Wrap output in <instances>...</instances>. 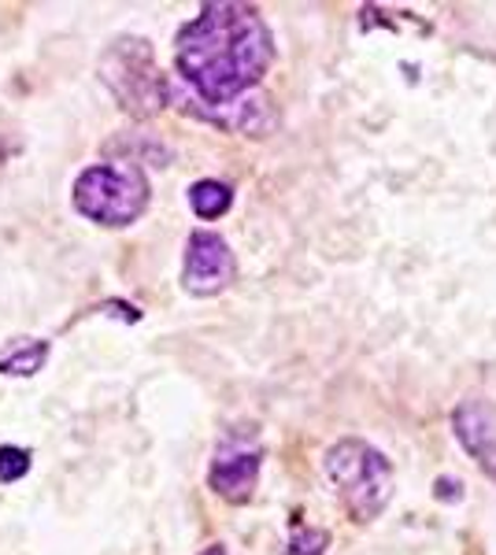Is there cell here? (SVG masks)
<instances>
[{
  "label": "cell",
  "instance_id": "52a82bcc",
  "mask_svg": "<svg viewBox=\"0 0 496 555\" xmlns=\"http://www.w3.org/2000/svg\"><path fill=\"white\" fill-rule=\"evenodd\" d=\"M453 434L463 452L478 463V470L496 481V408L489 400L467 397L453 411Z\"/></svg>",
  "mask_w": 496,
  "mask_h": 555
},
{
  "label": "cell",
  "instance_id": "4fadbf2b",
  "mask_svg": "<svg viewBox=\"0 0 496 555\" xmlns=\"http://www.w3.org/2000/svg\"><path fill=\"white\" fill-rule=\"evenodd\" d=\"M196 555H227V544H207V548Z\"/></svg>",
  "mask_w": 496,
  "mask_h": 555
},
{
  "label": "cell",
  "instance_id": "8fae6325",
  "mask_svg": "<svg viewBox=\"0 0 496 555\" xmlns=\"http://www.w3.org/2000/svg\"><path fill=\"white\" fill-rule=\"evenodd\" d=\"M26 470H30V452L15 449V444H4V449H0V481H20Z\"/></svg>",
  "mask_w": 496,
  "mask_h": 555
},
{
  "label": "cell",
  "instance_id": "ba28073f",
  "mask_svg": "<svg viewBox=\"0 0 496 555\" xmlns=\"http://www.w3.org/2000/svg\"><path fill=\"white\" fill-rule=\"evenodd\" d=\"M44 363H49V341L41 337H15L0 348V374H12V378H30Z\"/></svg>",
  "mask_w": 496,
  "mask_h": 555
},
{
  "label": "cell",
  "instance_id": "3957f363",
  "mask_svg": "<svg viewBox=\"0 0 496 555\" xmlns=\"http://www.w3.org/2000/svg\"><path fill=\"white\" fill-rule=\"evenodd\" d=\"M75 211L107 230H123L145 215L152 190L138 164H93L75 178Z\"/></svg>",
  "mask_w": 496,
  "mask_h": 555
},
{
  "label": "cell",
  "instance_id": "7a4b0ae2",
  "mask_svg": "<svg viewBox=\"0 0 496 555\" xmlns=\"http://www.w3.org/2000/svg\"><path fill=\"white\" fill-rule=\"evenodd\" d=\"M322 470H327L330 486L338 489L341 507L359 526L374 522L393 500V463L385 460L382 449H374L364 437H345V441L330 444L327 455H322Z\"/></svg>",
  "mask_w": 496,
  "mask_h": 555
},
{
  "label": "cell",
  "instance_id": "7c38bea8",
  "mask_svg": "<svg viewBox=\"0 0 496 555\" xmlns=\"http://www.w3.org/2000/svg\"><path fill=\"white\" fill-rule=\"evenodd\" d=\"M463 496V486L453 478H437V500H459Z\"/></svg>",
  "mask_w": 496,
  "mask_h": 555
},
{
  "label": "cell",
  "instance_id": "5b68a950",
  "mask_svg": "<svg viewBox=\"0 0 496 555\" xmlns=\"http://www.w3.org/2000/svg\"><path fill=\"white\" fill-rule=\"evenodd\" d=\"M259 470H264V449H259L256 434H238V429H230L212 455L207 486H212L215 496L227 500V504H249V500L256 496Z\"/></svg>",
  "mask_w": 496,
  "mask_h": 555
},
{
  "label": "cell",
  "instance_id": "8992f818",
  "mask_svg": "<svg viewBox=\"0 0 496 555\" xmlns=\"http://www.w3.org/2000/svg\"><path fill=\"white\" fill-rule=\"evenodd\" d=\"M238 278V256L230 241L215 230H193L186 241L182 259V289L193 297H219Z\"/></svg>",
  "mask_w": 496,
  "mask_h": 555
},
{
  "label": "cell",
  "instance_id": "9c48e42d",
  "mask_svg": "<svg viewBox=\"0 0 496 555\" xmlns=\"http://www.w3.org/2000/svg\"><path fill=\"white\" fill-rule=\"evenodd\" d=\"M189 208L196 219H222L233 208V185L219 182V178H201V182L189 185Z\"/></svg>",
  "mask_w": 496,
  "mask_h": 555
},
{
  "label": "cell",
  "instance_id": "30bf717a",
  "mask_svg": "<svg viewBox=\"0 0 496 555\" xmlns=\"http://www.w3.org/2000/svg\"><path fill=\"white\" fill-rule=\"evenodd\" d=\"M330 548V533L327 530H315V526L293 522L290 544H285V555H322Z\"/></svg>",
  "mask_w": 496,
  "mask_h": 555
},
{
  "label": "cell",
  "instance_id": "6da1fadb",
  "mask_svg": "<svg viewBox=\"0 0 496 555\" xmlns=\"http://www.w3.org/2000/svg\"><path fill=\"white\" fill-rule=\"evenodd\" d=\"M275 64V34L259 8L212 0L196 20L178 26L175 67L186 89L167 82V104L230 107L256 89Z\"/></svg>",
  "mask_w": 496,
  "mask_h": 555
},
{
  "label": "cell",
  "instance_id": "277c9868",
  "mask_svg": "<svg viewBox=\"0 0 496 555\" xmlns=\"http://www.w3.org/2000/svg\"><path fill=\"white\" fill-rule=\"evenodd\" d=\"M101 82L112 89L119 107L133 119H149L167 104V75L156 67L145 38H119L101 60Z\"/></svg>",
  "mask_w": 496,
  "mask_h": 555
}]
</instances>
